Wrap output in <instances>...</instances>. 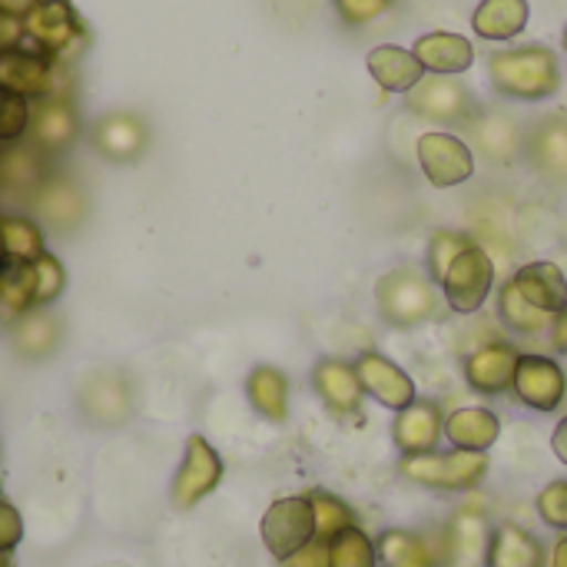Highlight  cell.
I'll list each match as a JSON object with an SVG mask.
<instances>
[{
	"label": "cell",
	"mask_w": 567,
	"mask_h": 567,
	"mask_svg": "<svg viewBox=\"0 0 567 567\" xmlns=\"http://www.w3.org/2000/svg\"><path fill=\"white\" fill-rule=\"evenodd\" d=\"M442 435H445V412L435 399H415L409 409L395 412L392 442L402 452V458L439 452Z\"/></svg>",
	"instance_id": "9a60e30c"
},
{
	"label": "cell",
	"mask_w": 567,
	"mask_h": 567,
	"mask_svg": "<svg viewBox=\"0 0 567 567\" xmlns=\"http://www.w3.org/2000/svg\"><path fill=\"white\" fill-rule=\"evenodd\" d=\"M33 272H37V309H47L50 302L60 299L66 286V269L53 252H43L40 259H33Z\"/></svg>",
	"instance_id": "ab89813d"
},
{
	"label": "cell",
	"mask_w": 567,
	"mask_h": 567,
	"mask_svg": "<svg viewBox=\"0 0 567 567\" xmlns=\"http://www.w3.org/2000/svg\"><path fill=\"white\" fill-rule=\"evenodd\" d=\"M465 130H468V140L475 143V150L485 159L498 163V166L512 163L525 150V133H522V126L508 113H495V110L485 113V110H478V116Z\"/></svg>",
	"instance_id": "d6986e66"
},
{
	"label": "cell",
	"mask_w": 567,
	"mask_h": 567,
	"mask_svg": "<svg viewBox=\"0 0 567 567\" xmlns=\"http://www.w3.org/2000/svg\"><path fill=\"white\" fill-rule=\"evenodd\" d=\"M80 405H83V412H86L93 422L116 425V422H123L126 412H130L126 382H123L120 375H93V379L83 385Z\"/></svg>",
	"instance_id": "f546056e"
},
{
	"label": "cell",
	"mask_w": 567,
	"mask_h": 567,
	"mask_svg": "<svg viewBox=\"0 0 567 567\" xmlns=\"http://www.w3.org/2000/svg\"><path fill=\"white\" fill-rule=\"evenodd\" d=\"M375 548H379L382 567H442L439 555L429 548V542L419 538L415 532H405V528L382 532Z\"/></svg>",
	"instance_id": "1f68e13d"
},
{
	"label": "cell",
	"mask_w": 567,
	"mask_h": 567,
	"mask_svg": "<svg viewBox=\"0 0 567 567\" xmlns=\"http://www.w3.org/2000/svg\"><path fill=\"white\" fill-rule=\"evenodd\" d=\"M512 395L542 415H551L565 405L567 399V372L561 369V362H555L551 355H538L528 352L518 359L515 369V382H512Z\"/></svg>",
	"instance_id": "9c48e42d"
},
{
	"label": "cell",
	"mask_w": 567,
	"mask_h": 567,
	"mask_svg": "<svg viewBox=\"0 0 567 567\" xmlns=\"http://www.w3.org/2000/svg\"><path fill=\"white\" fill-rule=\"evenodd\" d=\"M50 176L47 153H40L33 143H13L0 146V189L30 199Z\"/></svg>",
	"instance_id": "603a6c76"
},
{
	"label": "cell",
	"mask_w": 567,
	"mask_h": 567,
	"mask_svg": "<svg viewBox=\"0 0 567 567\" xmlns=\"http://www.w3.org/2000/svg\"><path fill=\"white\" fill-rule=\"evenodd\" d=\"M23 30L27 47L47 53L56 63H73L90 40V30L70 0H40L23 17Z\"/></svg>",
	"instance_id": "3957f363"
},
{
	"label": "cell",
	"mask_w": 567,
	"mask_h": 567,
	"mask_svg": "<svg viewBox=\"0 0 567 567\" xmlns=\"http://www.w3.org/2000/svg\"><path fill=\"white\" fill-rule=\"evenodd\" d=\"M551 346L555 352L567 355V309L561 316H555V326H551Z\"/></svg>",
	"instance_id": "bcb514c9"
},
{
	"label": "cell",
	"mask_w": 567,
	"mask_h": 567,
	"mask_svg": "<svg viewBox=\"0 0 567 567\" xmlns=\"http://www.w3.org/2000/svg\"><path fill=\"white\" fill-rule=\"evenodd\" d=\"M23 43H27L23 20H17V17H10V13H0V56L20 50Z\"/></svg>",
	"instance_id": "f6af8a7d"
},
{
	"label": "cell",
	"mask_w": 567,
	"mask_h": 567,
	"mask_svg": "<svg viewBox=\"0 0 567 567\" xmlns=\"http://www.w3.org/2000/svg\"><path fill=\"white\" fill-rule=\"evenodd\" d=\"M309 505H312V518H316V538L332 545L342 532L355 528V512L332 492L316 488L309 492Z\"/></svg>",
	"instance_id": "d590c367"
},
{
	"label": "cell",
	"mask_w": 567,
	"mask_h": 567,
	"mask_svg": "<svg viewBox=\"0 0 567 567\" xmlns=\"http://www.w3.org/2000/svg\"><path fill=\"white\" fill-rule=\"evenodd\" d=\"M0 309L10 319H20L37 309V272L33 262L3 259L0 262Z\"/></svg>",
	"instance_id": "4dcf8cb0"
},
{
	"label": "cell",
	"mask_w": 567,
	"mask_h": 567,
	"mask_svg": "<svg viewBox=\"0 0 567 567\" xmlns=\"http://www.w3.org/2000/svg\"><path fill=\"white\" fill-rule=\"evenodd\" d=\"M332 7H336V13L342 17V23H349V27H365V23H372L375 17H382V13L392 7V0H332Z\"/></svg>",
	"instance_id": "b9f144b4"
},
{
	"label": "cell",
	"mask_w": 567,
	"mask_h": 567,
	"mask_svg": "<svg viewBox=\"0 0 567 567\" xmlns=\"http://www.w3.org/2000/svg\"><path fill=\"white\" fill-rule=\"evenodd\" d=\"M33 120V100L0 86V146H13L27 140Z\"/></svg>",
	"instance_id": "f35d334b"
},
{
	"label": "cell",
	"mask_w": 567,
	"mask_h": 567,
	"mask_svg": "<svg viewBox=\"0 0 567 567\" xmlns=\"http://www.w3.org/2000/svg\"><path fill=\"white\" fill-rule=\"evenodd\" d=\"M548 565V555H545V545L525 532L522 525H498L492 528V545H488V558L485 567H545Z\"/></svg>",
	"instance_id": "4316f807"
},
{
	"label": "cell",
	"mask_w": 567,
	"mask_h": 567,
	"mask_svg": "<svg viewBox=\"0 0 567 567\" xmlns=\"http://www.w3.org/2000/svg\"><path fill=\"white\" fill-rule=\"evenodd\" d=\"M551 452L558 455V462H565L567 465V415L558 422V429H555V435H551Z\"/></svg>",
	"instance_id": "c3c4849f"
},
{
	"label": "cell",
	"mask_w": 567,
	"mask_h": 567,
	"mask_svg": "<svg viewBox=\"0 0 567 567\" xmlns=\"http://www.w3.org/2000/svg\"><path fill=\"white\" fill-rule=\"evenodd\" d=\"M259 535H262L266 551L276 561H286L299 548H306L316 538V518H312L309 495H289V498L272 502L262 515Z\"/></svg>",
	"instance_id": "52a82bcc"
},
{
	"label": "cell",
	"mask_w": 567,
	"mask_h": 567,
	"mask_svg": "<svg viewBox=\"0 0 567 567\" xmlns=\"http://www.w3.org/2000/svg\"><path fill=\"white\" fill-rule=\"evenodd\" d=\"M548 567H567V535L565 538H558V545H555V551H551V561Z\"/></svg>",
	"instance_id": "681fc988"
},
{
	"label": "cell",
	"mask_w": 567,
	"mask_h": 567,
	"mask_svg": "<svg viewBox=\"0 0 567 567\" xmlns=\"http://www.w3.org/2000/svg\"><path fill=\"white\" fill-rule=\"evenodd\" d=\"M405 110L412 116L439 123V126H468L482 106L462 80L432 73L412 93H405Z\"/></svg>",
	"instance_id": "5b68a950"
},
{
	"label": "cell",
	"mask_w": 567,
	"mask_h": 567,
	"mask_svg": "<svg viewBox=\"0 0 567 567\" xmlns=\"http://www.w3.org/2000/svg\"><path fill=\"white\" fill-rule=\"evenodd\" d=\"M352 365L359 372V382H362L365 395L372 402H379L382 409L402 412V409H409L419 399L412 375L402 365H395L389 355H382V352H362Z\"/></svg>",
	"instance_id": "5bb4252c"
},
{
	"label": "cell",
	"mask_w": 567,
	"mask_h": 567,
	"mask_svg": "<svg viewBox=\"0 0 567 567\" xmlns=\"http://www.w3.org/2000/svg\"><path fill=\"white\" fill-rule=\"evenodd\" d=\"M10 342H13V349H17L23 359H43L47 352L56 349V342H60V326H56L53 316H47V312L37 309V312H27V316L13 319V326H10Z\"/></svg>",
	"instance_id": "d6a6232c"
},
{
	"label": "cell",
	"mask_w": 567,
	"mask_h": 567,
	"mask_svg": "<svg viewBox=\"0 0 567 567\" xmlns=\"http://www.w3.org/2000/svg\"><path fill=\"white\" fill-rule=\"evenodd\" d=\"M282 567H329V545L312 538L306 548H299L292 558H286Z\"/></svg>",
	"instance_id": "ee69618b"
},
{
	"label": "cell",
	"mask_w": 567,
	"mask_h": 567,
	"mask_svg": "<svg viewBox=\"0 0 567 567\" xmlns=\"http://www.w3.org/2000/svg\"><path fill=\"white\" fill-rule=\"evenodd\" d=\"M561 43H565V50H567V27H565V37H561Z\"/></svg>",
	"instance_id": "816d5d0a"
},
{
	"label": "cell",
	"mask_w": 567,
	"mask_h": 567,
	"mask_svg": "<svg viewBox=\"0 0 567 567\" xmlns=\"http://www.w3.org/2000/svg\"><path fill=\"white\" fill-rule=\"evenodd\" d=\"M498 319L518 336H542V332H551L555 326V316L538 312L535 306L525 302L515 279H505V286L498 289Z\"/></svg>",
	"instance_id": "836d02e7"
},
{
	"label": "cell",
	"mask_w": 567,
	"mask_h": 567,
	"mask_svg": "<svg viewBox=\"0 0 567 567\" xmlns=\"http://www.w3.org/2000/svg\"><path fill=\"white\" fill-rule=\"evenodd\" d=\"M27 136L47 156L63 153L80 136V113H76L73 100H66V96L33 100V120H30Z\"/></svg>",
	"instance_id": "e0dca14e"
},
{
	"label": "cell",
	"mask_w": 567,
	"mask_h": 567,
	"mask_svg": "<svg viewBox=\"0 0 567 567\" xmlns=\"http://www.w3.org/2000/svg\"><path fill=\"white\" fill-rule=\"evenodd\" d=\"M3 567H7V565H3Z\"/></svg>",
	"instance_id": "f5cc1de1"
},
{
	"label": "cell",
	"mask_w": 567,
	"mask_h": 567,
	"mask_svg": "<svg viewBox=\"0 0 567 567\" xmlns=\"http://www.w3.org/2000/svg\"><path fill=\"white\" fill-rule=\"evenodd\" d=\"M468 246H475V239L462 229H435L429 236V249H425V272L429 279L442 289V279L449 272V266L455 262L458 252H465Z\"/></svg>",
	"instance_id": "8d00e7d4"
},
{
	"label": "cell",
	"mask_w": 567,
	"mask_h": 567,
	"mask_svg": "<svg viewBox=\"0 0 567 567\" xmlns=\"http://www.w3.org/2000/svg\"><path fill=\"white\" fill-rule=\"evenodd\" d=\"M223 458L219 452L203 439V435H189L186 439V452H183V462L176 468V478H173V505L179 512H189L196 508L206 495H213L223 482Z\"/></svg>",
	"instance_id": "30bf717a"
},
{
	"label": "cell",
	"mask_w": 567,
	"mask_h": 567,
	"mask_svg": "<svg viewBox=\"0 0 567 567\" xmlns=\"http://www.w3.org/2000/svg\"><path fill=\"white\" fill-rule=\"evenodd\" d=\"M37 3H40V0H0V13H10V17L23 20Z\"/></svg>",
	"instance_id": "7dc6e473"
},
{
	"label": "cell",
	"mask_w": 567,
	"mask_h": 567,
	"mask_svg": "<svg viewBox=\"0 0 567 567\" xmlns=\"http://www.w3.org/2000/svg\"><path fill=\"white\" fill-rule=\"evenodd\" d=\"M375 309L392 329H419L425 322H439L445 312L442 289L419 266H395L375 282Z\"/></svg>",
	"instance_id": "7a4b0ae2"
},
{
	"label": "cell",
	"mask_w": 567,
	"mask_h": 567,
	"mask_svg": "<svg viewBox=\"0 0 567 567\" xmlns=\"http://www.w3.org/2000/svg\"><path fill=\"white\" fill-rule=\"evenodd\" d=\"M309 379H312L316 395L329 409V415H336L339 422H359L362 419L365 389H362L359 372H355L352 362H346V359H319L312 365Z\"/></svg>",
	"instance_id": "8fae6325"
},
{
	"label": "cell",
	"mask_w": 567,
	"mask_h": 567,
	"mask_svg": "<svg viewBox=\"0 0 567 567\" xmlns=\"http://www.w3.org/2000/svg\"><path fill=\"white\" fill-rule=\"evenodd\" d=\"M528 0H482L472 13V27L482 40H512L528 27Z\"/></svg>",
	"instance_id": "f1b7e54d"
},
{
	"label": "cell",
	"mask_w": 567,
	"mask_h": 567,
	"mask_svg": "<svg viewBox=\"0 0 567 567\" xmlns=\"http://www.w3.org/2000/svg\"><path fill=\"white\" fill-rule=\"evenodd\" d=\"M512 279H515L518 292L525 296V302L535 306L538 312L561 316L567 309V276L558 262L535 259V262L522 266Z\"/></svg>",
	"instance_id": "ffe728a7"
},
{
	"label": "cell",
	"mask_w": 567,
	"mask_h": 567,
	"mask_svg": "<svg viewBox=\"0 0 567 567\" xmlns=\"http://www.w3.org/2000/svg\"><path fill=\"white\" fill-rule=\"evenodd\" d=\"M492 545L488 515L482 508H458L442 532V567H485Z\"/></svg>",
	"instance_id": "7c38bea8"
},
{
	"label": "cell",
	"mask_w": 567,
	"mask_h": 567,
	"mask_svg": "<svg viewBox=\"0 0 567 567\" xmlns=\"http://www.w3.org/2000/svg\"><path fill=\"white\" fill-rule=\"evenodd\" d=\"M538 515L548 528L567 532V482H551L538 495Z\"/></svg>",
	"instance_id": "60d3db41"
},
{
	"label": "cell",
	"mask_w": 567,
	"mask_h": 567,
	"mask_svg": "<svg viewBox=\"0 0 567 567\" xmlns=\"http://www.w3.org/2000/svg\"><path fill=\"white\" fill-rule=\"evenodd\" d=\"M495 289V259L485 246H468L465 252L455 256L442 279V296L445 306L458 316H475L488 302Z\"/></svg>",
	"instance_id": "8992f818"
},
{
	"label": "cell",
	"mask_w": 567,
	"mask_h": 567,
	"mask_svg": "<svg viewBox=\"0 0 567 567\" xmlns=\"http://www.w3.org/2000/svg\"><path fill=\"white\" fill-rule=\"evenodd\" d=\"M365 66H369L372 80L389 93H412L425 80V66L419 63V56L395 43L372 47L365 56Z\"/></svg>",
	"instance_id": "cb8c5ba5"
},
{
	"label": "cell",
	"mask_w": 567,
	"mask_h": 567,
	"mask_svg": "<svg viewBox=\"0 0 567 567\" xmlns=\"http://www.w3.org/2000/svg\"><path fill=\"white\" fill-rule=\"evenodd\" d=\"M415 156H419L425 179L435 189H452L475 176V150L455 133H445V130L422 133L415 143Z\"/></svg>",
	"instance_id": "ba28073f"
},
{
	"label": "cell",
	"mask_w": 567,
	"mask_h": 567,
	"mask_svg": "<svg viewBox=\"0 0 567 567\" xmlns=\"http://www.w3.org/2000/svg\"><path fill=\"white\" fill-rule=\"evenodd\" d=\"M23 542V518L20 512L0 498V555H10Z\"/></svg>",
	"instance_id": "7bdbcfd3"
},
{
	"label": "cell",
	"mask_w": 567,
	"mask_h": 567,
	"mask_svg": "<svg viewBox=\"0 0 567 567\" xmlns=\"http://www.w3.org/2000/svg\"><path fill=\"white\" fill-rule=\"evenodd\" d=\"M329 567H379V548L355 525L329 545Z\"/></svg>",
	"instance_id": "74e56055"
},
{
	"label": "cell",
	"mask_w": 567,
	"mask_h": 567,
	"mask_svg": "<svg viewBox=\"0 0 567 567\" xmlns=\"http://www.w3.org/2000/svg\"><path fill=\"white\" fill-rule=\"evenodd\" d=\"M488 83L498 96L542 103L561 90V66L551 47L528 43L488 56Z\"/></svg>",
	"instance_id": "6da1fadb"
},
{
	"label": "cell",
	"mask_w": 567,
	"mask_h": 567,
	"mask_svg": "<svg viewBox=\"0 0 567 567\" xmlns=\"http://www.w3.org/2000/svg\"><path fill=\"white\" fill-rule=\"evenodd\" d=\"M53 76H56V60L33 47H20L13 53L0 56V86L27 96V100H47L53 96Z\"/></svg>",
	"instance_id": "ac0fdd59"
},
{
	"label": "cell",
	"mask_w": 567,
	"mask_h": 567,
	"mask_svg": "<svg viewBox=\"0 0 567 567\" xmlns=\"http://www.w3.org/2000/svg\"><path fill=\"white\" fill-rule=\"evenodd\" d=\"M30 209L53 229H73L83 213H86V199L80 193V186L66 176H47V183L27 199Z\"/></svg>",
	"instance_id": "7402d4cb"
},
{
	"label": "cell",
	"mask_w": 567,
	"mask_h": 567,
	"mask_svg": "<svg viewBox=\"0 0 567 567\" xmlns=\"http://www.w3.org/2000/svg\"><path fill=\"white\" fill-rule=\"evenodd\" d=\"M498 435H502V419L492 409L468 405V409H455L452 415H445V439L458 452H485L488 455V449L498 442Z\"/></svg>",
	"instance_id": "d4e9b609"
},
{
	"label": "cell",
	"mask_w": 567,
	"mask_h": 567,
	"mask_svg": "<svg viewBox=\"0 0 567 567\" xmlns=\"http://www.w3.org/2000/svg\"><path fill=\"white\" fill-rule=\"evenodd\" d=\"M525 156L535 173L567 186V113H548L525 133Z\"/></svg>",
	"instance_id": "2e32d148"
},
{
	"label": "cell",
	"mask_w": 567,
	"mask_h": 567,
	"mask_svg": "<svg viewBox=\"0 0 567 567\" xmlns=\"http://www.w3.org/2000/svg\"><path fill=\"white\" fill-rule=\"evenodd\" d=\"M412 53L419 56V63L425 66V73L435 76H458L475 63V47L468 37L452 33V30H432L422 33L412 47Z\"/></svg>",
	"instance_id": "44dd1931"
},
{
	"label": "cell",
	"mask_w": 567,
	"mask_h": 567,
	"mask_svg": "<svg viewBox=\"0 0 567 567\" xmlns=\"http://www.w3.org/2000/svg\"><path fill=\"white\" fill-rule=\"evenodd\" d=\"M7 259V252H3V236H0V262Z\"/></svg>",
	"instance_id": "f907efd6"
},
{
	"label": "cell",
	"mask_w": 567,
	"mask_h": 567,
	"mask_svg": "<svg viewBox=\"0 0 567 567\" xmlns=\"http://www.w3.org/2000/svg\"><path fill=\"white\" fill-rule=\"evenodd\" d=\"M518 359H522V352L512 342H505V339L475 346L465 355V362H462V372H465L468 389L478 392V395H488V399L512 392Z\"/></svg>",
	"instance_id": "4fadbf2b"
},
{
	"label": "cell",
	"mask_w": 567,
	"mask_h": 567,
	"mask_svg": "<svg viewBox=\"0 0 567 567\" xmlns=\"http://www.w3.org/2000/svg\"><path fill=\"white\" fill-rule=\"evenodd\" d=\"M246 399L249 405L272 425H282L289 419V379L276 365H256L246 379Z\"/></svg>",
	"instance_id": "83f0119b"
},
{
	"label": "cell",
	"mask_w": 567,
	"mask_h": 567,
	"mask_svg": "<svg viewBox=\"0 0 567 567\" xmlns=\"http://www.w3.org/2000/svg\"><path fill=\"white\" fill-rule=\"evenodd\" d=\"M0 236H3V252H7V259L33 262V259H40V256L47 252L43 229H40L37 219H30V216H20V213L0 216Z\"/></svg>",
	"instance_id": "e575fe53"
},
{
	"label": "cell",
	"mask_w": 567,
	"mask_h": 567,
	"mask_svg": "<svg viewBox=\"0 0 567 567\" xmlns=\"http://www.w3.org/2000/svg\"><path fill=\"white\" fill-rule=\"evenodd\" d=\"M402 478L435 492H472L488 478V455L485 452H429L402 458Z\"/></svg>",
	"instance_id": "277c9868"
},
{
	"label": "cell",
	"mask_w": 567,
	"mask_h": 567,
	"mask_svg": "<svg viewBox=\"0 0 567 567\" xmlns=\"http://www.w3.org/2000/svg\"><path fill=\"white\" fill-rule=\"evenodd\" d=\"M93 146L113 163H130L146 150V126L133 113H110L93 126Z\"/></svg>",
	"instance_id": "484cf974"
}]
</instances>
